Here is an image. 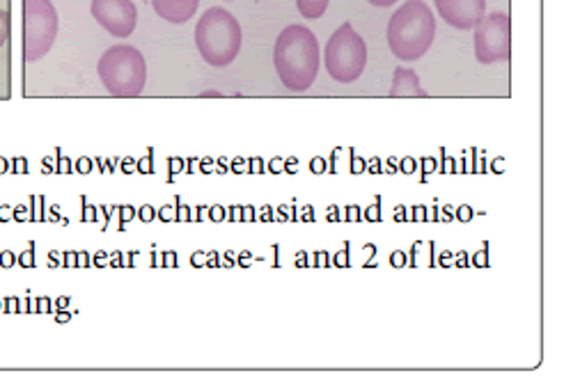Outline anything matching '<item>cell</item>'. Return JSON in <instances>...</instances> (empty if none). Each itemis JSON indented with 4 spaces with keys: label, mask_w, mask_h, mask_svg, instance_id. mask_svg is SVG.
Listing matches in <instances>:
<instances>
[{
    "label": "cell",
    "mask_w": 580,
    "mask_h": 380,
    "mask_svg": "<svg viewBox=\"0 0 580 380\" xmlns=\"http://www.w3.org/2000/svg\"><path fill=\"white\" fill-rule=\"evenodd\" d=\"M319 41L307 26H287L278 35L273 46V64L280 83L289 92L310 90L319 74Z\"/></svg>",
    "instance_id": "6da1fadb"
},
{
    "label": "cell",
    "mask_w": 580,
    "mask_h": 380,
    "mask_svg": "<svg viewBox=\"0 0 580 380\" xmlns=\"http://www.w3.org/2000/svg\"><path fill=\"white\" fill-rule=\"evenodd\" d=\"M436 37L434 12L424 0H406L388 23V46L401 62H415L427 53Z\"/></svg>",
    "instance_id": "7a4b0ae2"
},
{
    "label": "cell",
    "mask_w": 580,
    "mask_h": 380,
    "mask_svg": "<svg viewBox=\"0 0 580 380\" xmlns=\"http://www.w3.org/2000/svg\"><path fill=\"white\" fill-rule=\"evenodd\" d=\"M244 44L239 21L223 7H209L195 26V46L211 67H227L237 60Z\"/></svg>",
    "instance_id": "3957f363"
},
{
    "label": "cell",
    "mask_w": 580,
    "mask_h": 380,
    "mask_svg": "<svg viewBox=\"0 0 580 380\" xmlns=\"http://www.w3.org/2000/svg\"><path fill=\"white\" fill-rule=\"evenodd\" d=\"M97 74L110 97H138L147 83L145 55L136 46H110L97 62Z\"/></svg>",
    "instance_id": "277c9868"
},
{
    "label": "cell",
    "mask_w": 580,
    "mask_h": 380,
    "mask_svg": "<svg viewBox=\"0 0 580 380\" xmlns=\"http://www.w3.org/2000/svg\"><path fill=\"white\" fill-rule=\"evenodd\" d=\"M324 62L330 78L342 85L354 83L363 76L367 64V44L354 30V26L342 23L328 39L324 50Z\"/></svg>",
    "instance_id": "5b68a950"
},
{
    "label": "cell",
    "mask_w": 580,
    "mask_h": 380,
    "mask_svg": "<svg viewBox=\"0 0 580 380\" xmlns=\"http://www.w3.org/2000/svg\"><path fill=\"white\" fill-rule=\"evenodd\" d=\"M55 7L51 0H24V55L26 62H39L48 55L57 37Z\"/></svg>",
    "instance_id": "8992f818"
},
{
    "label": "cell",
    "mask_w": 580,
    "mask_h": 380,
    "mask_svg": "<svg viewBox=\"0 0 580 380\" xmlns=\"http://www.w3.org/2000/svg\"><path fill=\"white\" fill-rule=\"evenodd\" d=\"M475 30V57L480 64L507 62L511 57V21L509 14H484Z\"/></svg>",
    "instance_id": "52a82bcc"
},
{
    "label": "cell",
    "mask_w": 580,
    "mask_h": 380,
    "mask_svg": "<svg viewBox=\"0 0 580 380\" xmlns=\"http://www.w3.org/2000/svg\"><path fill=\"white\" fill-rule=\"evenodd\" d=\"M94 21L113 37H131L138 26V7L134 0H92Z\"/></svg>",
    "instance_id": "ba28073f"
},
{
    "label": "cell",
    "mask_w": 580,
    "mask_h": 380,
    "mask_svg": "<svg viewBox=\"0 0 580 380\" xmlns=\"http://www.w3.org/2000/svg\"><path fill=\"white\" fill-rule=\"evenodd\" d=\"M438 14L457 30H473L487 14V0H434Z\"/></svg>",
    "instance_id": "9c48e42d"
},
{
    "label": "cell",
    "mask_w": 580,
    "mask_h": 380,
    "mask_svg": "<svg viewBox=\"0 0 580 380\" xmlns=\"http://www.w3.org/2000/svg\"><path fill=\"white\" fill-rule=\"evenodd\" d=\"M147 3H152L154 12L161 19L174 26H181L190 21L195 17L197 7H200V0H147Z\"/></svg>",
    "instance_id": "30bf717a"
},
{
    "label": "cell",
    "mask_w": 580,
    "mask_h": 380,
    "mask_svg": "<svg viewBox=\"0 0 580 380\" xmlns=\"http://www.w3.org/2000/svg\"><path fill=\"white\" fill-rule=\"evenodd\" d=\"M390 94L392 99H399V97H417V99H424L427 97V92L422 90L420 85V78L413 69H406V67H397L395 69V76H392V85H390Z\"/></svg>",
    "instance_id": "8fae6325"
},
{
    "label": "cell",
    "mask_w": 580,
    "mask_h": 380,
    "mask_svg": "<svg viewBox=\"0 0 580 380\" xmlns=\"http://www.w3.org/2000/svg\"><path fill=\"white\" fill-rule=\"evenodd\" d=\"M328 3L330 0H296V7L303 19L317 21L324 17V12L328 10Z\"/></svg>",
    "instance_id": "7c38bea8"
},
{
    "label": "cell",
    "mask_w": 580,
    "mask_h": 380,
    "mask_svg": "<svg viewBox=\"0 0 580 380\" xmlns=\"http://www.w3.org/2000/svg\"><path fill=\"white\" fill-rule=\"evenodd\" d=\"M12 35V19H10V12L7 10H0V48L5 46L7 39H10Z\"/></svg>",
    "instance_id": "4fadbf2b"
},
{
    "label": "cell",
    "mask_w": 580,
    "mask_h": 380,
    "mask_svg": "<svg viewBox=\"0 0 580 380\" xmlns=\"http://www.w3.org/2000/svg\"><path fill=\"white\" fill-rule=\"evenodd\" d=\"M367 3L374 5V7H390V5L397 3V0H367Z\"/></svg>",
    "instance_id": "5bb4252c"
}]
</instances>
